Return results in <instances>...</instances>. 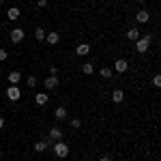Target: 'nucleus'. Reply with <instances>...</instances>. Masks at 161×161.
<instances>
[{"label": "nucleus", "mask_w": 161, "mask_h": 161, "mask_svg": "<svg viewBox=\"0 0 161 161\" xmlns=\"http://www.w3.org/2000/svg\"><path fill=\"white\" fill-rule=\"evenodd\" d=\"M150 41H153V37H150V35H144V37H140V39L136 41V52H137V54H146V52H148Z\"/></svg>", "instance_id": "1"}, {"label": "nucleus", "mask_w": 161, "mask_h": 161, "mask_svg": "<svg viewBox=\"0 0 161 161\" xmlns=\"http://www.w3.org/2000/svg\"><path fill=\"white\" fill-rule=\"evenodd\" d=\"M52 146H54V155H56L58 159H64V157H69V146H67V144H64L62 140L54 142Z\"/></svg>", "instance_id": "2"}, {"label": "nucleus", "mask_w": 161, "mask_h": 161, "mask_svg": "<svg viewBox=\"0 0 161 161\" xmlns=\"http://www.w3.org/2000/svg\"><path fill=\"white\" fill-rule=\"evenodd\" d=\"M127 69H129V62L125 60V58H116V60H114V71H116V73H125Z\"/></svg>", "instance_id": "3"}, {"label": "nucleus", "mask_w": 161, "mask_h": 161, "mask_svg": "<svg viewBox=\"0 0 161 161\" xmlns=\"http://www.w3.org/2000/svg\"><path fill=\"white\" fill-rule=\"evenodd\" d=\"M24 41V28H13L11 30V43H22Z\"/></svg>", "instance_id": "4"}, {"label": "nucleus", "mask_w": 161, "mask_h": 161, "mask_svg": "<svg viewBox=\"0 0 161 161\" xmlns=\"http://www.w3.org/2000/svg\"><path fill=\"white\" fill-rule=\"evenodd\" d=\"M7 97H9L11 101H19V97H22V90H19L17 86H9V88H7Z\"/></svg>", "instance_id": "5"}, {"label": "nucleus", "mask_w": 161, "mask_h": 161, "mask_svg": "<svg viewBox=\"0 0 161 161\" xmlns=\"http://www.w3.org/2000/svg\"><path fill=\"white\" fill-rule=\"evenodd\" d=\"M62 136H64V133H62L60 127H52V129H50V140H52V142H58V140H62Z\"/></svg>", "instance_id": "6"}, {"label": "nucleus", "mask_w": 161, "mask_h": 161, "mask_svg": "<svg viewBox=\"0 0 161 161\" xmlns=\"http://www.w3.org/2000/svg\"><path fill=\"white\" fill-rule=\"evenodd\" d=\"M136 19H137V24H146V22L150 19V13L146 11V9H142V11L136 13Z\"/></svg>", "instance_id": "7"}, {"label": "nucleus", "mask_w": 161, "mask_h": 161, "mask_svg": "<svg viewBox=\"0 0 161 161\" xmlns=\"http://www.w3.org/2000/svg\"><path fill=\"white\" fill-rule=\"evenodd\" d=\"M45 88H47V90L58 88V75H50V77H45Z\"/></svg>", "instance_id": "8"}, {"label": "nucleus", "mask_w": 161, "mask_h": 161, "mask_svg": "<svg viewBox=\"0 0 161 161\" xmlns=\"http://www.w3.org/2000/svg\"><path fill=\"white\" fill-rule=\"evenodd\" d=\"M112 101H114V103H123L125 101V92L120 88H114V90H112Z\"/></svg>", "instance_id": "9"}, {"label": "nucleus", "mask_w": 161, "mask_h": 161, "mask_svg": "<svg viewBox=\"0 0 161 161\" xmlns=\"http://www.w3.org/2000/svg\"><path fill=\"white\" fill-rule=\"evenodd\" d=\"M54 118H56L58 123H60V120H64V118H67V110H64L62 105H58V108L54 110Z\"/></svg>", "instance_id": "10"}, {"label": "nucleus", "mask_w": 161, "mask_h": 161, "mask_svg": "<svg viewBox=\"0 0 161 161\" xmlns=\"http://www.w3.org/2000/svg\"><path fill=\"white\" fill-rule=\"evenodd\" d=\"M140 37H142V35H140V28H129V30H127V39H129V41H137Z\"/></svg>", "instance_id": "11"}, {"label": "nucleus", "mask_w": 161, "mask_h": 161, "mask_svg": "<svg viewBox=\"0 0 161 161\" xmlns=\"http://www.w3.org/2000/svg\"><path fill=\"white\" fill-rule=\"evenodd\" d=\"M88 52H90V45H88V43H80V45L75 47V54H77V56H86Z\"/></svg>", "instance_id": "12"}, {"label": "nucleus", "mask_w": 161, "mask_h": 161, "mask_svg": "<svg viewBox=\"0 0 161 161\" xmlns=\"http://www.w3.org/2000/svg\"><path fill=\"white\" fill-rule=\"evenodd\" d=\"M47 101H50V95H47V92H39L37 97H35V103H37V105H45Z\"/></svg>", "instance_id": "13"}, {"label": "nucleus", "mask_w": 161, "mask_h": 161, "mask_svg": "<svg viewBox=\"0 0 161 161\" xmlns=\"http://www.w3.org/2000/svg\"><path fill=\"white\" fill-rule=\"evenodd\" d=\"M45 41H47L50 45H56V43L60 41V35H58V32H47V35H45Z\"/></svg>", "instance_id": "14"}, {"label": "nucleus", "mask_w": 161, "mask_h": 161, "mask_svg": "<svg viewBox=\"0 0 161 161\" xmlns=\"http://www.w3.org/2000/svg\"><path fill=\"white\" fill-rule=\"evenodd\" d=\"M19 80H22V73H19V71H11V73H9V82H11V86H17Z\"/></svg>", "instance_id": "15"}, {"label": "nucleus", "mask_w": 161, "mask_h": 161, "mask_svg": "<svg viewBox=\"0 0 161 161\" xmlns=\"http://www.w3.org/2000/svg\"><path fill=\"white\" fill-rule=\"evenodd\" d=\"M19 9H17V7H11V9H9V11H7V17H9V19H11V22H15V19H17V17H19Z\"/></svg>", "instance_id": "16"}, {"label": "nucleus", "mask_w": 161, "mask_h": 161, "mask_svg": "<svg viewBox=\"0 0 161 161\" xmlns=\"http://www.w3.org/2000/svg\"><path fill=\"white\" fill-rule=\"evenodd\" d=\"M82 73L92 75L95 73V62H84V64H82Z\"/></svg>", "instance_id": "17"}, {"label": "nucleus", "mask_w": 161, "mask_h": 161, "mask_svg": "<svg viewBox=\"0 0 161 161\" xmlns=\"http://www.w3.org/2000/svg\"><path fill=\"white\" fill-rule=\"evenodd\" d=\"M35 39L37 41H45V28H35Z\"/></svg>", "instance_id": "18"}, {"label": "nucleus", "mask_w": 161, "mask_h": 161, "mask_svg": "<svg viewBox=\"0 0 161 161\" xmlns=\"http://www.w3.org/2000/svg\"><path fill=\"white\" fill-rule=\"evenodd\" d=\"M99 73H101V77H103V80H110L112 75H114V71H112L110 67H103V69H101Z\"/></svg>", "instance_id": "19"}, {"label": "nucleus", "mask_w": 161, "mask_h": 161, "mask_svg": "<svg viewBox=\"0 0 161 161\" xmlns=\"http://www.w3.org/2000/svg\"><path fill=\"white\" fill-rule=\"evenodd\" d=\"M35 150H37V153H45V150H47V144H45V140H39L37 144H35Z\"/></svg>", "instance_id": "20"}, {"label": "nucleus", "mask_w": 161, "mask_h": 161, "mask_svg": "<svg viewBox=\"0 0 161 161\" xmlns=\"http://www.w3.org/2000/svg\"><path fill=\"white\" fill-rule=\"evenodd\" d=\"M26 84H28V88H35V86H37V77H35V75H30Z\"/></svg>", "instance_id": "21"}, {"label": "nucleus", "mask_w": 161, "mask_h": 161, "mask_svg": "<svg viewBox=\"0 0 161 161\" xmlns=\"http://www.w3.org/2000/svg\"><path fill=\"white\" fill-rule=\"evenodd\" d=\"M153 86H155V88H159V86H161V75H159V73L153 77Z\"/></svg>", "instance_id": "22"}, {"label": "nucleus", "mask_w": 161, "mask_h": 161, "mask_svg": "<svg viewBox=\"0 0 161 161\" xmlns=\"http://www.w3.org/2000/svg\"><path fill=\"white\" fill-rule=\"evenodd\" d=\"M80 125H82L80 118H73V120H71V127H73V129H80Z\"/></svg>", "instance_id": "23"}, {"label": "nucleus", "mask_w": 161, "mask_h": 161, "mask_svg": "<svg viewBox=\"0 0 161 161\" xmlns=\"http://www.w3.org/2000/svg\"><path fill=\"white\" fill-rule=\"evenodd\" d=\"M7 56H9L7 50H4V47H0V60H7Z\"/></svg>", "instance_id": "24"}, {"label": "nucleus", "mask_w": 161, "mask_h": 161, "mask_svg": "<svg viewBox=\"0 0 161 161\" xmlns=\"http://www.w3.org/2000/svg\"><path fill=\"white\" fill-rule=\"evenodd\" d=\"M37 7H41V9L47 7V0H37Z\"/></svg>", "instance_id": "25"}, {"label": "nucleus", "mask_w": 161, "mask_h": 161, "mask_svg": "<svg viewBox=\"0 0 161 161\" xmlns=\"http://www.w3.org/2000/svg\"><path fill=\"white\" fill-rule=\"evenodd\" d=\"M50 75H58V67H52V69H50Z\"/></svg>", "instance_id": "26"}, {"label": "nucleus", "mask_w": 161, "mask_h": 161, "mask_svg": "<svg viewBox=\"0 0 161 161\" xmlns=\"http://www.w3.org/2000/svg\"><path fill=\"white\" fill-rule=\"evenodd\" d=\"M99 161H112V159H110V157H108V155H103V157H101Z\"/></svg>", "instance_id": "27"}, {"label": "nucleus", "mask_w": 161, "mask_h": 161, "mask_svg": "<svg viewBox=\"0 0 161 161\" xmlns=\"http://www.w3.org/2000/svg\"><path fill=\"white\" fill-rule=\"evenodd\" d=\"M2 127H4V118L0 116V129H2Z\"/></svg>", "instance_id": "28"}, {"label": "nucleus", "mask_w": 161, "mask_h": 161, "mask_svg": "<svg viewBox=\"0 0 161 161\" xmlns=\"http://www.w3.org/2000/svg\"><path fill=\"white\" fill-rule=\"evenodd\" d=\"M137 2H146V0H137Z\"/></svg>", "instance_id": "29"}, {"label": "nucleus", "mask_w": 161, "mask_h": 161, "mask_svg": "<svg viewBox=\"0 0 161 161\" xmlns=\"http://www.w3.org/2000/svg\"><path fill=\"white\" fill-rule=\"evenodd\" d=\"M0 157H2V150H0Z\"/></svg>", "instance_id": "30"}]
</instances>
